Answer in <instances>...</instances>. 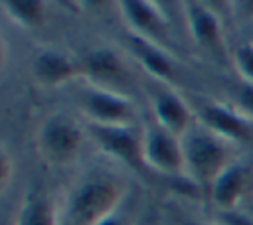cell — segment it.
Segmentation results:
<instances>
[{
    "label": "cell",
    "instance_id": "cell-1",
    "mask_svg": "<svg viewBox=\"0 0 253 225\" xmlns=\"http://www.w3.org/2000/svg\"><path fill=\"white\" fill-rule=\"evenodd\" d=\"M125 189L111 176L93 174L83 178L69 193L65 217L69 225H97L123 205Z\"/></svg>",
    "mask_w": 253,
    "mask_h": 225
},
{
    "label": "cell",
    "instance_id": "cell-2",
    "mask_svg": "<svg viewBox=\"0 0 253 225\" xmlns=\"http://www.w3.org/2000/svg\"><path fill=\"white\" fill-rule=\"evenodd\" d=\"M180 140L184 152V176L198 188L210 191L215 178L231 162L227 142L202 124L192 126Z\"/></svg>",
    "mask_w": 253,
    "mask_h": 225
},
{
    "label": "cell",
    "instance_id": "cell-3",
    "mask_svg": "<svg viewBox=\"0 0 253 225\" xmlns=\"http://www.w3.org/2000/svg\"><path fill=\"white\" fill-rule=\"evenodd\" d=\"M83 144L81 126L67 114H49L38 128L36 146L43 162L51 166H65L75 160Z\"/></svg>",
    "mask_w": 253,
    "mask_h": 225
},
{
    "label": "cell",
    "instance_id": "cell-4",
    "mask_svg": "<svg viewBox=\"0 0 253 225\" xmlns=\"http://www.w3.org/2000/svg\"><path fill=\"white\" fill-rule=\"evenodd\" d=\"M79 107L83 114L87 116V122L91 124H101V126H134L136 118V107L132 99L126 95L91 85L81 91L79 95Z\"/></svg>",
    "mask_w": 253,
    "mask_h": 225
},
{
    "label": "cell",
    "instance_id": "cell-5",
    "mask_svg": "<svg viewBox=\"0 0 253 225\" xmlns=\"http://www.w3.org/2000/svg\"><path fill=\"white\" fill-rule=\"evenodd\" d=\"M87 130L97 146L111 158L140 174L148 170L142 158V130L136 126H101L87 122Z\"/></svg>",
    "mask_w": 253,
    "mask_h": 225
},
{
    "label": "cell",
    "instance_id": "cell-6",
    "mask_svg": "<svg viewBox=\"0 0 253 225\" xmlns=\"http://www.w3.org/2000/svg\"><path fill=\"white\" fill-rule=\"evenodd\" d=\"M142 158L148 170L166 176H184L182 140L156 122L142 130Z\"/></svg>",
    "mask_w": 253,
    "mask_h": 225
},
{
    "label": "cell",
    "instance_id": "cell-7",
    "mask_svg": "<svg viewBox=\"0 0 253 225\" xmlns=\"http://www.w3.org/2000/svg\"><path fill=\"white\" fill-rule=\"evenodd\" d=\"M200 124L225 142H245L251 138V124L237 109L225 105H206L200 111Z\"/></svg>",
    "mask_w": 253,
    "mask_h": 225
},
{
    "label": "cell",
    "instance_id": "cell-8",
    "mask_svg": "<svg viewBox=\"0 0 253 225\" xmlns=\"http://www.w3.org/2000/svg\"><path fill=\"white\" fill-rule=\"evenodd\" d=\"M125 22L134 36L150 41H162L168 36V20L162 10L148 0H125L119 4Z\"/></svg>",
    "mask_w": 253,
    "mask_h": 225
},
{
    "label": "cell",
    "instance_id": "cell-9",
    "mask_svg": "<svg viewBox=\"0 0 253 225\" xmlns=\"http://www.w3.org/2000/svg\"><path fill=\"white\" fill-rule=\"evenodd\" d=\"M34 77L47 87H57L73 81L79 75H85L83 61L73 59L71 55L57 49H43L32 61Z\"/></svg>",
    "mask_w": 253,
    "mask_h": 225
},
{
    "label": "cell",
    "instance_id": "cell-10",
    "mask_svg": "<svg viewBox=\"0 0 253 225\" xmlns=\"http://www.w3.org/2000/svg\"><path fill=\"white\" fill-rule=\"evenodd\" d=\"M152 114L154 122L168 130L170 134L182 138L192 124V111L186 101L174 91H156L152 97Z\"/></svg>",
    "mask_w": 253,
    "mask_h": 225
},
{
    "label": "cell",
    "instance_id": "cell-11",
    "mask_svg": "<svg viewBox=\"0 0 253 225\" xmlns=\"http://www.w3.org/2000/svg\"><path fill=\"white\" fill-rule=\"evenodd\" d=\"M186 22L192 34V39L210 51H215L223 43V24L217 12L208 4L188 2L186 4Z\"/></svg>",
    "mask_w": 253,
    "mask_h": 225
},
{
    "label": "cell",
    "instance_id": "cell-12",
    "mask_svg": "<svg viewBox=\"0 0 253 225\" xmlns=\"http://www.w3.org/2000/svg\"><path fill=\"white\" fill-rule=\"evenodd\" d=\"M247 182H249L247 166H243L241 162H229L223 168V172L215 178L208 193L219 211H235L239 199L247 189Z\"/></svg>",
    "mask_w": 253,
    "mask_h": 225
},
{
    "label": "cell",
    "instance_id": "cell-13",
    "mask_svg": "<svg viewBox=\"0 0 253 225\" xmlns=\"http://www.w3.org/2000/svg\"><path fill=\"white\" fill-rule=\"evenodd\" d=\"M130 49L140 65L160 81H172L176 75L174 59L156 43L140 36H130Z\"/></svg>",
    "mask_w": 253,
    "mask_h": 225
},
{
    "label": "cell",
    "instance_id": "cell-14",
    "mask_svg": "<svg viewBox=\"0 0 253 225\" xmlns=\"http://www.w3.org/2000/svg\"><path fill=\"white\" fill-rule=\"evenodd\" d=\"M83 71L87 77H91L95 81V85L99 87H109V83L119 81L126 71H125V63L119 57V53H115L109 47H99L89 51L83 59Z\"/></svg>",
    "mask_w": 253,
    "mask_h": 225
},
{
    "label": "cell",
    "instance_id": "cell-15",
    "mask_svg": "<svg viewBox=\"0 0 253 225\" xmlns=\"http://www.w3.org/2000/svg\"><path fill=\"white\" fill-rule=\"evenodd\" d=\"M14 225H59L51 197L42 189H30L20 203Z\"/></svg>",
    "mask_w": 253,
    "mask_h": 225
},
{
    "label": "cell",
    "instance_id": "cell-16",
    "mask_svg": "<svg viewBox=\"0 0 253 225\" xmlns=\"http://www.w3.org/2000/svg\"><path fill=\"white\" fill-rule=\"evenodd\" d=\"M2 8L22 28H40L45 20V4L42 0H6Z\"/></svg>",
    "mask_w": 253,
    "mask_h": 225
},
{
    "label": "cell",
    "instance_id": "cell-17",
    "mask_svg": "<svg viewBox=\"0 0 253 225\" xmlns=\"http://www.w3.org/2000/svg\"><path fill=\"white\" fill-rule=\"evenodd\" d=\"M233 61H235L237 73H239L249 85H253V43H251V41L241 43V45L235 49Z\"/></svg>",
    "mask_w": 253,
    "mask_h": 225
},
{
    "label": "cell",
    "instance_id": "cell-18",
    "mask_svg": "<svg viewBox=\"0 0 253 225\" xmlns=\"http://www.w3.org/2000/svg\"><path fill=\"white\" fill-rule=\"evenodd\" d=\"M12 174H14V162H12L10 154L6 150H2V156H0V182H2V189H6L10 186Z\"/></svg>",
    "mask_w": 253,
    "mask_h": 225
},
{
    "label": "cell",
    "instance_id": "cell-19",
    "mask_svg": "<svg viewBox=\"0 0 253 225\" xmlns=\"http://www.w3.org/2000/svg\"><path fill=\"white\" fill-rule=\"evenodd\" d=\"M219 221L223 225H253V217L241 211H221Z\"/></svg>",
    "mask_w": 253,
    "mask_h": 225
},
{
    "label": "cell",
    "instance_id": "cell-20",
    "mask_svg": "<svg viewBox=\"0 0 253 225\" xmlns=\"http://www.w3.org/2000/svg\"><path fill=\"white\" fill-rule=\"evenodd\" d=\"M237 111H239L243 116H253V85L245 87V89L239 93Z\"/></svg>",
    "mask_w": 253,
    "mask_h": 225
},
{
    "label": "cell",
    "instance_id": "cell-21",
    "mask_svg": "<svg viewBox=\"0 0 253 225\" xmlns=\"http://www.w3.org/2000/svg\"><path fill=\"white\" fill-rule=\"evenodd\" d=\"M97 225H134V223H132L130 213H128V211L125 213V211L119 207V209H115L111 215H107L105 219H101Z\"/></svg>",
    "mask_w": 253,
    "mask_h": 225
},
{
    "label": "cell",
    "instance_id": "cell-22",
    "mask_svg": "<svg viewBox=\"0 0 253 225\" xmlns=\"http://www.w3.org/2000/svg\"><path fill=\"white\" fill-rule=\"evenodd\" d=\"M235 8H239L237 14L245 16V18H253V2H237Z\"/></svg>",
    "mask_w": 253,
    "mask_h": 225
},
{
    "label": "cell",
    "instance_id": "cell-23",
    "mask_svg": "<svg viewBox=\"0 0 253 225\" xmlns=\"http://www.w3.org/2000/svg\"><path fill=\"white\" fill-rule=\"evenodd\" d=\"M182 225H206V223H200V221H184Z\"/></svg>",
    "mask_w": 253,
    "mask_h": 225
}]
</instances>
